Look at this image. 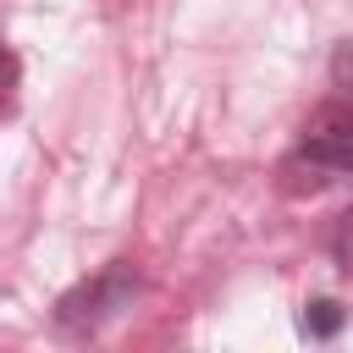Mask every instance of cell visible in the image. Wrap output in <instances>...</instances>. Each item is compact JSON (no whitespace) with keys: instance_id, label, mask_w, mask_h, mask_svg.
I'll list each match as a JSON object with an SVG mask.
<instances>
[{"instance_id":"obj_1","label":"cell","mask_w":353,"mask_h":353,"mask_svg":"<svg viewBox=\"0 0 353 353\" xmlns=\"http://www.w3.org/2000/svg\"><path fill=\"white\" fill-rule=\"evenodd\" d=\"M132 298H138V270L127 259H116V265L94 270L88 281H77L55 303V325L61 331H99L105 320H116L121 309H132Z\"/></svg>"},{"instance_id":"obj_2","label":"cell","mask_w":353,"mask_h":353,"mask_svg":"<svg viewBox=\"0 0 353 353\" xmlns=\"http://www.w3.org/2000/svg\"><path fill=\"white\" fill-rule=\"evenodd\" d=\"M298 160H309L314 171H353V105H320L303 121Z\"/></svg>"},{"instance_id":"obj_3","label":"cell","mask_w":353,"mask_h":353,"mask_svg":"<svg viewBox=\"0 0 353 353\" xmlns=\"http://www.w3.org/2000/svg\"><path fill=\"white\" fill-rule=\"evenodd\" d=\"M303 331H309L314 342L336 336V331H342V303H336V298H314V303L303 309Z\"/></svg>"},{"instance_id":"obj_4","label":"cell","mask_w":353,"mask_h":353,"mask_svg":"<svg viewBox=\"0 0 353 353\" xmlns=\"http://www.w3.org/2000/svg\"><path fill=\"white\" fill-rule=\"evenodd\" d=\"M331 259L353 276V210H347V215H336V232H331Z\"/></svg>"},{"instance_id":"obj_5","label":"cell","mask_w":353,"mask_h":353,"mask_svg":"<svg viewBox=\"0 0 353 353\" xmlns=\"http://www.w3.org/2000/svg\"><path fill=\"white\" fill-rule=\"evenodd\" d=\"M331 77H336V83L353 94V44H342V50H336V61H331Z\"/></svg>"},{"instance_id":"obj_6","label":"cell","mask_w":353,"mask_h":353,"mask_svg":"<svg viewBox=\"0 0 353 353\" xmlns=\"http://www.w3.org/2000/svg\"><path fill=\"white\" fill-rule=\"evenodd\" d=\"M11 83H17V55L0 44V88H11Z\"/></svg>"}]
</instances>
